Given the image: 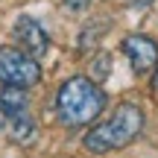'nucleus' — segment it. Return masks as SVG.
Masks as SVG:
<instances>
[{
    "mask_svg": "<svg viewBox=\"0 0 158 158\" xmlns=\"http://www.w3.org/2000/svg\"><path fill=\"white\" fill-rule=\"evenodd\" d=\"M106 27H108V21H100V23H88V27L82 29V35H79V50L85 53L88 47H94L97 41H100L102 35H106V32H102Z\"/></svg>",
    "mask_w": 158,
    "mask_h": 158,
    "instance_id": "nucleus-8",
    "label": "nucleus"
},
{
    "mask_svg": "<svg viewBox=\"0 0 158 158\" xmlns=\"http://www.w3.org/2000/svg\"><path fill=\"white\" fill-rule=\"evenodd\" d=\"M15 38H18V50H23L27 56H32L35 62H38L41 56L47 53V47H50V38H47V29L41 27L35 18L29 15H21L15 23Z\"/></svg>",
    "mask_w": 158,
    "mask_h": 158,
    "instance_id": "nucleus-4",
    "label": "nucleus"
},
{
    "mask_svg": "<svg viewBox=\"0 0 158 158\" xmlns=\"http://www.w3.org/2000/svg\"><path fill=\"white\" fill-rule=\"evenodd\" d=\"M0 108H3V114H9V117L23 114L29 108L27 91H23V88H15V85H3V91H0Z\"/></svg>",
    "mask_w": 158,
    "mask_h": 158,
    "instance_id": "nucleus-7",
    "label": "nucleus"
},
{
    "mask_svg": "<svg viewBox=\"0 0 158 158\" xmlns=\"http://www.w3.org/2000/svg\"><path fill=\"white\" fill-rule=\"evenodd\" d=\"M129 6H135V9H147V6H152L155 0H126Z\"/></svg>",
    "mask_w": 158,
    "mask_h": 158,
    "instance_id": "nucleus-11",
    "label": "nucleus"
},
{
    "mask_svg": "<svg viewBox=\"0 0 158 158\" xmlns=\"http://www.w3.org/2000/svg\"><path fill=\"white\" fill-rule=\"evenodd\" d=\"M123 56H129L132 68L138 70V73H147V70H152L158 64V44L149 35H129V38H123Z\"/></svg>",
    "mask_w": 158,
    "mask_h": 158,
    "instance_id": "nucleus-5",
    "label": "nucleus"
},
{
    "mask_svg": "<svg viewBox=\"0 0 158 158\" xmlns=\"http://www.w3.org/2000/svg\"><path fill=\"white\" fill-rule=\"evenodd\" d=\"M6 123V114H3V108H0V126H3Z\"/></svg>",
    "mask_w": 158,
    "mask_h": 158,
    "instance_id": "nucleus-12",
    "label": "nucleus"
},
{
    "mask_svg": "<svg viewBox=\"0 0 158 158\" xmlns=\"http://www.w3.org/2000/svg\"><path fill=\"white\" fill-rule=\"evenodd\" d=\"M91 6V0H64V9L68 12H85Z\"/></svg>",
    "mask_w": 158,
    "mask_h": 158,
    "instance_id": "nucleus-10",
    "label": "nucleus"
},
{
    "mask_svg": "<svg viewBox=\"0 0 158 158\" xmlns=\"http://www.w3.org/2000/svg\"><path fill=\"white\" fill-rule=\"evenodd\" d=\"M143 123H147V117H143V111L135 102H120L106 123L94 126L82 138V147L94 155H106V152H114V149H123L143 132Z\"/></svg>",
    "mask_w": 158,
    "mask_h": 158,
    "instance_id": "nucleus-2",
    "label": "nucleus"
},
{
    "mask_svg": "<svg viewBox=\"0 0 158 158\" xmlns=\"http://www.w3.org/2000/svg\"><path fill=\"white\" fill-rule=\"evenodd\" d=\"M106 108V91L88 76H70L56 91V117L68 129L94 123Z\"/></svg>",
    "mask_w": 158,
    "mask_h": 158,
    "instance_id": "nucleus-1",
    "label": "nucleus"
},
{
    "mask_svg": "<svg viewBox=\"0 0 158 158\" xmlns=\"http://www.w3.org/2000/svg\"><path fill=\"white\" fill-rule=\"evenodd\" d=\"M6 126V135H9V141L12 143H32V138H35V132H38V126H35V120L29 117L27 111L23 114H15V117H9V123H3Z\"/></svg>",
    "mask_w": 158,
    "mask_h": 158,
    "instance_id": "nucleus-6",
    "label": "nucleus"
},
{
    "mask_svg": "<svg viewBox=\"0 0 158 158\" xmlns=\"http://www.w3.org/2000/svg\"><path fill=\"white\" fill-rule=\"evenodd\" d=\"M155 88H158V70H155Z\"/></svg>",
    "mask_w": 158,
    "mask_h": 158,
    "instance_id": "nucleus-13",
    "label": "nucleus"
},
{
    "mask_svg": "<svg viewBox=\"0 0 158 158\" xmlns=\"http://www.w3.org/2000/svg\"><path fill=\"white\" fill-rule=\"evenodd\" d=\"M0 82L27 91L41 82V64L18 47H0Z\"/></svg>",
    "mask_w": 158,
    "mask_h": 158,
    "instance_id": "nucleus-3",
    "label": "nucleus"
},
{
    "mask_svg": "<svg viewBox=\"0 0 158 158\" xmlns=\"http://www.w3.org/2000/svg\"><path fill=\"white\" fill-rule=\"evenodd\" d=\"M108 70H111V56H108V53H97V56H94V64H91V76H88V79L100 85V79H106Z\"/></svg>",
    "mask_w": 158,
    "mask_h": 158,
    "instance_id": "nucleus-9",
    "label": "nucleus"
}]
</instances>
